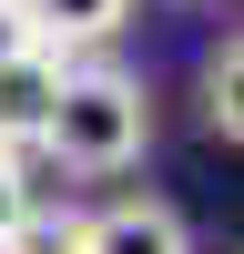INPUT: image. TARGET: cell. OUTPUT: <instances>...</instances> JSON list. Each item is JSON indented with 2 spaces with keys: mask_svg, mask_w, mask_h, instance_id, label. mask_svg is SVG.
Wrapping results in <instances>:
<instances>
[{
  "mask_svg": "<svg viewBox=\"0 0 244 254\" xmlns=\"http://www.w3.org/2000/svg\"><path fill=\"white\" fill-rule=\"evenodd\" d=\"M234 81H244V61H234V41H224V51L203 61V122H214V142H234V132H244V112H234Z\"/></svg>",
  "mask_w": 244,
  "mask_h": 254,
  "instance_id": "obj_4",
  "label": "cell"
},
{
  "mask_svg": "<svg viewBox=\"0 0 244 254\" xmlns=\"http://www.w3.org/2000/svg\"><path fill=\"white\" fill-rule=\"evenodd\" d=\"M71 254H193V224H183L163 193H112V203L81 214Z\"/></svg>",
  "mask_w": 244,
  "mask_h": 254,
  "instance_id": "obj_2",
  "label": "cell"
},
{
  "mask_svg": "<svg viewBox=\"0 0 244 254\" xmlns=\"http://www.w3.org/2000/svg\"><path fill=\"white\" fill-rule=\"evenodd\" d=\"M31 153H51L81 183L132 173L153 153V92H142V71H122V61H61V92L31 122Z\"/></svg>",
  "mask_w": 244,
  "mask_h": 254,
  "instance_id": "obj_1",
  "label": "cell"
},
{
  "mask_svg": "<svg viewBox=\"0 0 244 254\" xmlns=\"http://www.w3.org/2000/svg\"><path fill=\"white\" fill-rule=\"evenodd\" d=\"M41 31V51H102V41L132 20V0H20Z\"/></svg>",
  "mask_w": 244,
  "mask_h": 254,
  "instance_id": "obj_3",
  "label": "cell"
},
{
  "mask_svg": "<svg viewBox=\"0 0 244 254\" xmlns=\"http://www.w3.org/2000/svg\"><path fill=\"white\" fill-rule=\"evenodd\" d=\"M20 51H41V31H31L20 0H0V61H20Z\"/></svg>",
  "mask_w": 244,
  "mask_h": 254,
  "instance_id": "obj_7",
  "label": "cell"
},
{
  "mask_svg": "<svg viewBox=\"0 0 244 254\" xmlns=\"http://www.w3.org/2000/svg\"><path fill=\"white\" fill-rule=\"evenodd\" d=\"M71 244H81V214H41V203H31V224H20L0 254H71Z\"/></svg>",
  "mask_w": 244,
  "mask_h": 254,
  "instance_id": "obj_6",
  "label": "cell"
},
{
  "mask_svg": "<svg viewBox=\"0 0 244 254\" xmlns=\"http://www.w3.org/2000/svg\"><path fill=\"white\" fill-rule=\"evenodd\" d=\"M31 203H41V193H31V153H20V142H0V244L31 224Z\"/></svg>",
  "mask_w": 244,
  "mask_h": 254,
  "instance_id": "obj_5",
  "label": "cell"
}]
</instances>
